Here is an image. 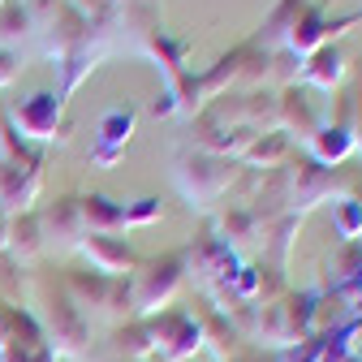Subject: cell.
<instances>
[{
    "label": "cell",
    "instance_id": "obj_20",
    "mask_svg": "<svg viewBox=\"0 0 362 362\" xmlns=\"http://www.w3.org/2000/svg\"><path fill=\"white\" fill-rule=\"evenodd\" d=\"M310 147H315V160H320V164H341L358 143H354V129L349 125H337V129H315L310 134Z\"/></svg>",
    "mask_w": 362,
    "mask_h": 362
},
{
    "label": "cell",
    "instance_id": "obj_15",
    "mask_svg": "<svg viewBox=\"0 0 362 362\" xmlns=\"http://www.w3.org/2000/svg\"><path fill=\"white\" fill-rule=\"evenodd\" d=\"M78 207H82V229L86 233H121V229H129L125 207L112 203L108 194H78Z\"/></svg>",
    "mask_w": 362,
    "mask_h": 362
},
{
    "label": "cell",
    "instance_id": "obj_7",
    "mask_svg": "<svg viewBox=\"0 0 362 362\" xmlns=\"http://www.w3.org/2000/svg\"><path fill=\"white\" fill-rule=\"evenodd\" d=\"M9 121L18 134L39 143H65L69 139V117H65V100L52 95V90H35L22 104L9 108Z\"/></svg>",
    "mask_w": 362,
    "mask_h": 362
},
{
    "label": "cell",
    "instance_id": "obj_11",
    "mask_svg": "<svg viewBox=\"0 0 362 362\" xmlns=\"http://www.w3.org/2000/svg\"><path fill=\"white\" fill-rule=\"evenodd\" d=\"M78 255L90 263V272H100V276H117V281H129L134 267H139L143 259L134 255V246L117 233H86Z\"/></svg>",
    "mask_w": 362,
    "mask_h": 362
},
{
    "label": "cell",
    "instance_id": "obj_24",
    "mask_svg": "<svg viewBox=\"0 0 362 362\" xmlns=\"http://www.w3.org/2000/svg\"><path fill=\"white\" fill-rule=\"evenodd\" d=\"M332 216H337L341 238H345V242H358V233H362V199H354V194L337 199V203H332Z\"/></svg>",
    "mask_w": 362,
    "mask_h": 362
},
{
    "label": "cell",
    "instance_id": "obj_25",
    "mask_svg": "<svg viewBox=\"0 0 362 362\" xmlns=\"http://www.w3.org/2000/svg\"><path fill=\"white\" fill-rule=\"evenodd\" d=\"M18 74H22V57H18L13 48H0V90L13 86V82H18Z\"/></svg>",
    "mask_w": 362,
    "mask_h": 362
},
{
    "label": "cell",
    "instance_id": "obj_9",
    "mask_svg": "<svg viewBox=\"0 0 362 362\" xmlns=\"http://www.w3.org/2000/svg\"><path fill=\"white\" fill-rule=\"evenodd\" d=\"M147 324H151V341H156V354L164 362H186L203 349V332H199V320L190 310H181V306H168V310H156L147 315Z\"/></svg>",
    "mask_w": 362,
    "mask_h": 362
},
{
    "label": "cell",
    "instance_id": "obj_3",
    "mask_svg": "<svg viewBox=\"0 0 362 362\" xmlns=\"http://www.w3.org/2000/svg\"><path fill=\"white\" fill-rule=\"evenodd\" d=\"M65 293L86 310H95V315H108V320L125 324L134 320V293H129V281H117V276H100V272H90V267H74L61 276Z\"/></svg>",
    "mask_w": 362,
    "mask_h": 362
},
{
    "label": "cell",
    "instance_id": "obj_29",
    "mask_svg": "<svg viewBox=\"0 0 362 362\" xmlns=\"http://www.w3.org/2000/svg\"><path fill=\"white\" fill-rule=\"evenodd\" d=\"M0 9H5V0H0Z\"/></svg>",
    "mask_w": 362,
    "mask_h": 362
},
{
    "label": "cell",
    "instance_id": "obj_6",
    "mask_svg": "<svg viewBox=\"0 0 362 362\" xmlns=\"http://www.w3.org/2000/svg\"><path fill=\"white\" fill-rule=\"evenodd\" d=\"M0 362H57L39 320L18 302L5 306V324H0Z\"/></svg>",
    "mask_w": 362,
    "mask_h": 362
},
{
    "label": "cell",
    "instance_id": "obj_22",
    "mask_svg": "<svg viewBox=\"0 0 362 362\" xmlns=\"http://www.w3.org/2000/svg\"><path fill=\"white\" fill-rule=\"evenodd\" d=\"M285 151H289V143L281 139V134H255V139L246 143V151H242V156H246L255 168H259V164H263V168H272V164H281V160H285Z\"/></svg>",
    "mask_w": 362,
    "mask_h": 362
},
{
    "label": "cell",
    "instance_id": "obj_21",
    "mask_svg": "<svg viewBox=\"0 0 362 362\" xmlns=\"http://www.w3.org/2000/svg\"><path fill=\"white\" fill-rule=\"evenodd\" d=\"M35 35V22L26 13L22 0H5V9H0V48H13V43L30 39Z\"/></svg>",
    "mask_w": 362,
    "mask_h": 362
},
{
    "label": "cell",
    "instance_id": "obj_28",
    "mask_svg": "<svg viewBox=\"0 0 362 362\" xmlns=\"http://www.w3.org/2000/svg\"><path fill=\"white\" fill-rule=\"evenodd\" d=\"M354 143H362V100H358V129H354Z\"/></svg>",
    "mask_w": 362,
    "mask_h": 362
},
{
    "label": "cell",
    "instance_id": "obj_2",
    "mask_svg": "<svg viewBox=\"0 0 362 362\" xmlns=\"http://www.w3.org/2000/svg\"><path fill=\"white\" fill-rule=\"evenodd\" d=\"M186 285V250H173L160 259H147L134 267L129 276V293H134V315H156L168 310V302Z\"/></svg>",
    "mask_w": 362,
    "mask_h": 362
},
{
    "label": "cell",
    "instance_id": "obj_27",
    "mask_svg": "<svg viewBox=\"0 0 362 362\" xmlns=\"http://www.w3.org/2000/svg\"><path fill=\"white\" fill-rule=\"evenodd\" d=\"M9 224H13V216L0 207V255H5V246H9Z\"/></svg>",
    "mask_w": 362,
    "mask_h": 362
},
{
    "label": "cell",
    "instance_id": "obj_19",
    "mask_svg": "<svg viewBox=\"0 0 362 362\" xmlns=\"http://www.w3.org/2000/svg\"><path fill=\"white\" fill-rule=\"evenodd\" d=\"M199 332H203V345L211 341V349L220 354V362H224V358L233 362V358L242 354V345H238V337H242V332L229 324V315H224V310H207L203 320H199Z\"/></svg>",
    "mask_w": 362,
    "mask_h": 362
},
{
    "label": "cell",
    "instance_id": "obj_18",
    "mask_svg": "<svg viewBox=\"0 0 362 362\" xmlns=\"http://www.w3.org/2000/svg\"><path fill=\"white\" fill-rule=\"evenodd\" d=\"M276 117L298 129V139H310L315 129H320V108H315V100H306L302 90H285V100H276Z\"/></svg>",
    "mask_w": 362,
    "mask_h": 362
},
{
    "label": "cell",
    "instance_id": "obj_13",
    "mask_svg": "<svg viewBox=\"0 0 362 362\" xmlns=\"http://www.w3.org/2000/svg\"><path fill=\"white\" fill-rule=\"evenodd\" d=\"M129 134H134V112L129 108H112L104 121H100V143L90 147V164L95 168H112L117 160H121V151H125V143H129Z\"/></svg>",
    "mask_w": 362,
    "mask_h": 362
},
{
    "label": "cell",
    "instance_id": "obj_26",
    "mask_svg": "<svg viewBox=\"0 0 362 362\" xmlns=\"http://www.w3.org/2000/svg\"><path fill=\"white\" fill-rule=\"evenodd\" d=\"M151 220H160V203L156 199H143V203L125 207V224H151Z\"/></svg>",
    "mask_w": 362,
    "mask_h": 362
},
{
    "label": "cell",
    "instance_id": "obj_8",
    "mask_svg": "<svg viewBox=\"0 0 362 362\" xmlns=\"http://www.w3.org/2000/svg\"><path fill=\"white\" fill-rule=\"evenodd\" d=\"M39 190H43V156L39 151L0 160V207H5L9 216L35 211Z\"/></svg>",
    "mask_w": 362,
    "mask_h": 362
},
{
    "label": "cell",
    "instance_id": "obj_5",
    "mask_svg": "<svg viewBox=\"0 0 362 362\" xmlns=\"http://www.w3.org/2000/svg\"><path fill=\"white\" fill-rule=\"evenodd\" d=\"M177 186L181 194L190 199V207H211L224 190L233 186V160H224V156H211V151H181L177 160Z\"/></svg>",
    "mask_w": 362,
    "mask_h": 362
},
{
    "label": "cell",
    "instance_id": "obj_14",
    "mask_svg": "<svg viewBox=\"0 0 362 362\" xmlns=\"http://www.w3.org/2000/svg\"><path fill=\"white\" fill-rule=\"evenodd\" d=\"M151 354H156V341H151L147 315H134V320L112 328V362H147Z\"/></svg>",
    "mask_w": 362,
    "mask_h": 362
},
{
    "label": "cell",
    "instance_id": "obj_1",
    "mask_svg": "<svg viewBox=\"0 0 362 362\" xmlns=\"http://www.w3.org/2000/svg\"><path fill=\"white\" fill-rule=\"evenodd\" d=\"M35 306L39 310H30V315L39 320V328H43V337H48L52 354L86 358V349H90V320L82 315V306L65 293V285L61 281H43L35 289Z\"/></svg>",
    "mask_w": 362,
    "mask_h": 362
},
{
    "label": "cell",
    "instance_id": "obj_10",
    "mask_svg": "<svg viewBox=\"0 0 362 362\" xmlns=\"http://www.w3.org/2000/svg\"><path fill=\"white\" fill-rule=\"evenodd\" d=\"M39 216V229H43V246H57V250H78L86 229H82V207H78V194H61L52 199L48 207H35Z\"/></svg>",
    "mask_w": 362,
    "mask_h": 362
},
{
    "label": "cell",
    "instance_id": "obj_23",
    "mask_svg": "<svg viewBox=\"0 0 362 362\" xmlns=\"http://www.w3.org/2000/svg\"><path fill=\"white\" fill-rule=\"evenodd\" d=\"M302 13H306V0H281V5L272 9V18L263 22V35L259 39H289V30L298 26Z\"/></svg>",
    "mask_w": 362,
    "mask_h": 362
},
{
    "label": "cell",
    "instance_id": "obj_4",
    "mask_svg": "<svg viewBox=\"0 0 362 362\" xmlns=\"http://www.w3.org/2000/svg\"><path fill=\"white\" fill-rule=\"evenodd\" d=\"M310 302L306 298H289V293H281V298H272V302H263L259 306V315H255V337H259V345H267V349H293V345H302L306 337H310Z\"/></svg>",
    "mask_w": 362,
    "mask_h": 362
},
{
    "label": "cell",
    "instance_id": "obj_12",
    "mask_svg": "<svg viewBox=\"0 0 362 362\" xmlns=\"http://www.w3.org/2000/svg\"><path fill=\"white\" fill-rule=\"evenodd\" d=\"M108 52H112V39H108V35H90L82 48H74L69 57H61V65H57V69H61V100H69L74 90L82 86V78L95 69Z\"/></svg>",
    "mask_w": 362,
    "mask_h": 362
},
{
    "label": "cell",
    "instance_id": "obj_17",
    "mask_svg": "<svg viewBox=\"0 0 362 362\" xmlns=\"http://www.w3.org/2000/svg\"><path fill=\"white\" fill-rule=\"evenodd\" d=\"M341 78H345V52H341V48H332V43L315 48V52H310V61L302 65V82L320 86V90H332Z\"/></svg>",
    "mask_w": 362,
    "mask_h": 362
},
{
    "label": "cell",
    "instance_id": "obj_16",
    "mask_svg": "<svg viewBox=\"0 0 362 362\" xmlns=\"http://www.w3.org/2000/svg\"><path fill=\"white\" fill-rule=\"evenodd\" d=\"M43 250V229H39V216L35 211H22V216H13V224H9V246H5V255H13V263L22 267V263H35Z\"/></svg>",
    "mask_w": 362,
    "mask_h": 362
}]
</instances>
